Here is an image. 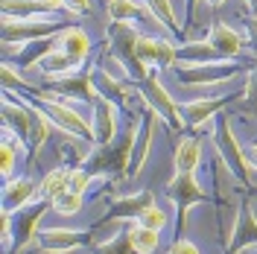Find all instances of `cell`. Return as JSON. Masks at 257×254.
Wrapping results in <instances>:
<instances>
[{
  "label": "cell",
  "mask_w": 257,
  "mask_h": 254,
  "mask_svg": "<svg viewBox=\"0 0 257 254\" xmlns=\"http://www.w3.org/2000/svg\"><path fill=\"white\" fill-rule=\"evenodd\" d=\"M59 47V35H50V38H38V41H30V44H21V53H18V67H30V64H38L50 50Z\"/></svg>",
  "instance_id": "obj_25"
},
{
  "label": "cell",
  "mask_w": 257,
  "mask_h": 254,
  "mask_svg": "<svg viewBox=\"0 0 257 254\" xmlns=\"http://www.w3.org/2000/svg\"><path fill=\"white\" fill-rule=\"evenodd\" d=\"M155 126H158V114L144 102V111H141V129H138V141H135V149H132V167H128V175H138L141 170H144L146 158H149V149H152Z\"/></svg>",
  "instance_id": "obj_14"
},
{
  "label": "cell",
  "mask_w": 257,
  "mask_h": 254,
  "mask_svg": "<svg viewBox=\"0 0 257 254\" xmlns=\"http://www.w3.org/2000/svg\"><path fill=\"white\" fill-rule=\"evenodd\" d=\"M44 3H47V6H53L56 12H59V9H62V6H64V0H44Z\"/></svg>",
  "instance_id": "obj_43"
},
{
  "label": "cell",
  "mask_w": 257,
  "mask_h": 254,
  "mask_svg": "<svg viewBox=\"0 0 257 254\" xmlns=\"http://www.w3.org/2000/svg\"><path fill=\"white\" fill-rule=\"evenodd\" d=\"M64 9L73 15H88L94 12V0H64Z\"/></svg>",
  "instance_id": "obj_38"
},
{
  "label": "cell",
  "mask_w": 257,
  "mask_h": 254,
  "mask_svg": "<svg viewBox=\"0 0 257 254\" xmlns=\"http://www.w3.org/2000/svg\"><path fill=\"white\" fill-rule=\"evenodd\" d=\"M32 196H35V181L32 178H15L3 187V210L18 213L21 207L30 205Z\"/></svg>",
  "instance_id": "obj_21"
},
{
  "label": "cell",
  "mask_w": 257,
  "mask_h": 254,
  "mask_svg": "<svg viewBox=\"0 0 257 254\" xmlns=\"http://www.w3.org/2000/svg\"><path fill=\"white\" fill-rule=\"evenodd\" d=\"M242 70V64L237 59H216V62H202V64H184L178 67L176 76L181 85H213V82H225L234 79Z\"/></svg>",
  "instance_id": "obj_9"
},
{
  "label": "cell",
  "mask_w": 257,
  "mask_h": 254,
  "mask_svg": "<svg viewBox=\"0 0 257 254\" xmlns=\"http://www.w3.org/2000/svg\"><path fill=\"white\" fill-rule=\"evenodd\" d=\"M35 67L41 70V76H50V73H70V70H79L82 62H76L73 56H67L62 47H56V50H50Z\"/></svg>",
  "instance_id": "obj_26"
},
{
  "label": "cell",
  "mask_w": 257,
  "mask_h": 254,
  "mask_svg": "<svg viewBox=\"0 0 257 254\" xmlns=\"http://www.w3.org/2000/svg\"><path fill=\"white\" fill-rule=\"evenodd\" d=\"M120 105L105 99V96H96L94 99V120H91V129H94V143L102 146L117 138V117H120Z\"/></svg>",
  "instance_id": "obj_13"
},
{
  "label": "cell",
  "mask_w": 257,
  "mask_h": 254,
  "mask_svg": "<svg viewBox=\"0 0 257 254\" xmlns=\"http://www.w3.org/2000/svg\"><path fill=\"white\" fill-rule=\"evenodd\" d=\"M205 3H208V6H213V9H219V6H222L225 0H205Z\"/></svg>",
  "instance_id": "obj_44"
},
{
  "label": "cell",
  "mask_w": 257,
  "mask_h": 254,
  "mask_svg": "<svg viewBox=\"0 0 257 254\" xmlns=\"http://www.w3.org/2000/svg\"><path fill=\"white\" fill-rule=\"evenodd\" d=\"M82 202H85V196L76 190H64L62 196H56L53 199V210L56 213H62V216H76L82 210Z\"/></svg>",
  "instance_id": "obj_32"
},
{
  "label": "cell",
  "mask_w": 257,
  "mask_h": 254,
  "mask_svg": "<svg viewBox=\"0 0 257 254\" xmlns=\"http://www.w3.org/2000/svg\"><path fill=\"white\" fill-rule=\"evenodd\" d=\"M254 245H257V216L248 205H242L240 213H237V222H234L231 242H228L225 254H240V251L254 248Z\"/></svg>",
  "instance_id": "obj_15"
},
{
  "label": "cell",
  "mask_w": 257,
  "mask_h": 254,
  "mask_svg": "<svg viewBox=\"0 0 257 254\" xmlns=\"http://www.w3.org/2000/svg\"><path fill=\"white\" fill-rule=\"evenodd\" d=\"M27 102L38 105L56 126L62 129L64 135H70V138H76V141H82V143H94V129H91V123H88L76 108H70L64 99H56V96L32 88V91H27Z\"/></svg>",
  "instance_id": "obj_2"
},
{
  "label": "cell",
  "mask_w": 257,
  "mask_h": 254,
  "mask_svg": "<svg viewBox=\"0 0 257 254\" xmlns=\"http://www.w3.org/2000/svg\"><path fill=\"white\" fill-rule=\"evenodd\" d=\"M176 173H196L199 170V164H202V143L196 135H184L176 146Z\"/></svg>",
  "instance_id": "obj_18"
},
{
  "label": "cell",
  "mask_w": 257,
  "mask_h": 254,
  "mask_svg": "<svg viewBox=\"0 0 257 254\" xmlns=\"http://www.w3.org/2000/svg\"><path fill=\"white\" fill-rule=\"evenodd\" d=\"M152 205H155V193L152 190H135V193H128V196H117V199H111L105 216L94 225V231L111 228V225L123 222V219H141V213Z\"/></svg>",
  "instance_id": "obj_10"
},
{
  "label": "cell",
  "mask_w": 257,
  "mask_h": 254,
  "mask_svg": "<svg viewBox=\"0 0 257 254\" xmlns=\"http://www.w3.org/2000/svg\"><path fill=\"white\" fill-rule=\"evenodd\" d=\"M231 102H234L231 96H222V99H193V102L178 105V111H181L184 126H202V123H208V120H216Z\"/></svg>",
  "instance_id": "obj_16"
},
{
  "label": "cell",
  "mask_w": 257,
  "mask_h": 254,
  "mask_svg": "<svg viewBox=\"0 0 257 254\" xmlns=\"http://www.w3.org/2000/svg\"><path fill=\"white\" fill-rule=\"evenodd\" d=\"M251 190H254V196H257V187H251Z\"/></svg>",
  "instance_id": "obj_46"
},
{
  "label": "cell",
  "mask_w": 257,
  "mask_h": 254,
  "mask_svg": "<svg viewBox=\"0 0 257 254\" xmlns=\"http://www.w3.org/2000/svg\"><path fill=\"white\" fill-rule=\"evenodd\" d=\"M208 44L216 50L219 59H240L242 47H245V38L237 30H231L228 24H213L208 32Z\"/></svg>",
  "instance_id": "obj_17"
},
{
  "label": "cell",
  "mask_w": 257,
  "mask_h": 254,
  "mask_svg": "<svg viewBox=\"0 0 257 254\" xmlns=\"http://www.w3.org/2000/svg\"><path fill=\"white\" fill-rule=\"evenodd\" d=\"M91 242V234L85 231H73V228H47V231H38V245L44 254H67L76 251L82 245Z\"/></svg>",
  "instance_id": "obj_12"
},
{
  "label": "cell",
  "mask_w": 257,
  "mask_h": 254,
  "mask_svg": "<svg viewBox=\"0 0 257 254\" xmlns=\"http://www.w3.org/2000/svg\"><path fill=\"white\" fill-rule=\"evenodd\" d=\"M245 32H248L251 53H254V59H257V15H248V18H245Z\"/></svg>",
  "instance_id": "obj_41"
},
{
  "label": "cell",
  "mask_w": 257,
  "mask_h": 254,
  "mask_svg": "<svg viewBox=\"0 0 257 254\" xmlns=\"http://www.w3.org/2000/svg\"><path fill=\"white\" fill-rule=\"evenodd\" d=\"M94 85H96V94H99V96H105V99L117 102L120 108H126V105H128V88L123 85V79L111 76L108 70L94 67Z\"/></svg>",
  "instance_id": "obj_19"
},
{
  "label": "cell",
  "mask_w": 257,
  "mask_h": 254,
  "mask_svg": "<svg viewBox=\"0 0 257 254\" xmlns=\"http://www.w3.org/2000/svg\"><path fill=\"white\" fill-rule=\"evenodd\" d=\"M248 6H251V9H254V15H257V0H248Z\"/></svg>",
  "instance_id": "obj_45"
},
{
  "label": "cell",
  "mask_w": 257,
  "mask_h": 254,
  "mask_svg": "<svg viewBox=\"0 0 257 254\" xmlns=\"http://www.w3.org/2000/svg\"><path fill=\"white\" fill-rule=\"evenodd\" d=\"M50 129H53V120L38 105H32V126H30V138H27V143H30V161H35V155L41 152V146L50 141Z\"/></svg>",
  "instance_id": "obj_22"
},
{
  "label": "cell",
  "mask_w": 257,
  "mask_h": 254,
  "mask_svg": "<svg viewBox=\"0 0 257 254\" xmlns=\"http://www.w3.org/2000/svg\"><path fill=\"white\" fill-rule=\"evenodd\" d=\"M3 18H38V15H53L56 9L47 6L44 0H3Z\"/></svg>",
  "instance_id": "obj_24"
},
{
  "label": "cell",
  "mask_w": 257,
  "mask_h": 254,
  "mask_svg": "<svg viewBox=\"0 0 257 254\" xmlns=\"http://www.w3.org/2000/svg\"><path fill=\"white\" fill-rule=\"evenodd\" d=\"M187 3V18H184V35H190L193 27H196V6H199V0H184Z\"/></svg>",
  "instance_id": "obj_40"
},
{
  "label": "cell",
  "mask_w": 257,
  "mask_h": 254,
  "mask_svg": "<svg viewBox=\"0 0 257 254\" xmlns=\"http://www.w3.org/2000/svg\"><path fill=\"white\" fill-rule=\"evenodd\" d=\"M41 91H50V96L56 99H82L88 105H94L96 94V85H94V70H70V73H50L44 76V88Z\"/></svg>",
  "instance_id": "obj_6"
},
{
  "label": "cell",
  "mask_w": 257,
  "mask_h": 254,
  "mask_svg": "<svg viewBox=\"0 0 257 254\" xmlns=\"http://www.w3.org/2000/svg\"><path fill=\"white\" fill-rule=\"evenodd\" d=\"M138 222L146 225V228H152V231H161V228L167 225V213H164L158 205H152V207H146L144 213H141V219H138Z\"/></svg>",
  "instance_id": "obj_36"
},
{
  "label": "cell",
  "mask_w": 257,
  "mask_h": 254,
  "mask_svg": "<svg viewBox=\"0 0 257 254\" xmlns=\"http://www.w3.org/2000/svg\"><path fill=\"white\" fill-rule=\"evenodd\" d=\"M138 129H141V123L132 120L128 129L120 135V138L102 143L96 152H91L88 158H82L85 170H88L91 175H114V178H126L128 167H132V149H135V141H138Z\"/></svg>",
  "instance_id": "obj_1"
},
{
  "label": "cell",
  "mask_w": 257,
  "mask_h": 254,
  "mask_svg": "<svg viewBox=\"0 0 257 254\" xmlns=\"http://www.w3.org/2000/svg\"><path fill=\"white\" fill-rule=\"evenodd\" d=\"M242 105L248 114H257V62L248 67V76H245V91H242Z\"/></svg>",
  "instance_id": "obj_34"
},
{
  "label": "cell",
  "mask_w": 257,
  "mask_h": 254,
  "mask_svg": "<svg viewBox=\"0 0 257 254\" xmlns=\"http://www.w3.org/2000/svg\"><path fill=\"white\" fill-rule=\"evenodd\" d=\"M138 27L135 24H120V21H111V27H108V44L105 47L114 53V59L126 67L128 79L135 82H144L149 73H152V67H146L141 59H138Z\"/></svg>",
  "instance_id": "obj_3"
},
{
  "label": "cell",
  "mask_w": 257,
  "mask_h": 254,
  "mask_svg": "<svg viewBox=\"0 0 257 254\" xmlns=\"http://www.w3.org/2000/svg\"><path fill=\"white\" fill-rule=\"evenodd\" d=\"M70 175H73V167H56V170H50L44 175V181H41V196L53 202L56 196L70 190Z\"/></svg>",
  "instance_id": "obj_28"
},
{
  "label": "cell",
  "mask_w": 257,
  "mask_h": 254,
  "mask_svg": "<svg viewBox=\"0 0 257 254\" xmlns=\"http://www.w3.org/2000/svg\"><path fill=\"white\" fill-rule=\"evenodd\" d=\"M170 254H202V251H199V248H196V242H190L187 237H178L176 242H173Z\"/></svg>",
  "instance_id": "obj_39"
},
{
  "label": "cell",
  "mask_w": 257,
  "mask_h": 254,
  "mask_svg": "<svg viewBox=\"0 0 257 254\" xmlns=\"http://www.w3.org/2000/svg\"><path fill=\"white\" fill-rule=\"evenodd\" d=\"M59 47L67 56H73L76 62L85 64V59L91 56V38H88V32L82 30V27H64L59 32Z\"/></svg>",
  "instance_id": "obj_20"
},
{
  "label": "cell",
  "mask_w": 257,
  "mask_h": 254,
  "mask_svg": "<svg viewBox=\"0 0 257 254\" xmlns=\"http://www.w3.org/2000/svg\"><path fill=\"white\" fill-rule=\"evenodd\" d=\"M167 196L178 210V234H184V216L196 202H210L208 190L196 181V173H176L167 181Z\"/></svg>",
  "instance_id": "obj_8"
},
{
  "label": "cell",
  "mask_w": 257,
  "mask_h": 254,
  "mask_svg": "<svg viewBox=\"0 0 257 254\" xmlns=\"http://www.w3.org/2000/svg\"><path fill=\"white\" fill-rule=\"evenodd\" d=\"M50 207H53V202L50 199H38V202H32V205L21 207L18 213H12L15 216V251H27L30 248L32 239H38V222L44 219V213H47Z\"/></svg>",
  "instance_id": "obj_11"
},
{
  "label": "cell",
  "mask_w": 257,
  "mask_h": 254,
  "mask_svg": "<svg viewBox=\"0 0 257 254\" xmlns=\"http://www.w3.org/2000/svg\"><path fill=\"white\" fill-rule=\"evenodd\" d=\"M67 24L59 21L56 15H38V18H3V47H15V44H30L38 38L59 35Z\"/></svg>",
  "instance_id": "obj_5"
},
{
  "label": "cell",
  "mask_w": 257,
  "mask_h": 254,
  "mask_svg": "<svg viewBox=\"0 0 257 254\" xmlns=\"http://www.w3.org/2000/svg\"><path fill=\"white\" fill-rule=\"evenodd\" d=\"M158 44L161 38H152V35H138V59L146 64V67H158Z\"/></svg>",
  "instance_id": "obj_33"
},
{
  "label": "cell",
  "mask_w": 257,
  "mask_h": 254,
  "mask_svg": "<svg viewBox=\"0 0 257 254\" xmlns=\"http://www.w3.org/2000/svg\"><path fill=\"white\" fill-rule=\"evenodd\" d=\"M15 88H18V91H32L30 82L24 79L15 67L6 62V64H3V91H15Z\"/></svg>",
  "instance_id": "obj_35"
},
{
  "label": "cell",
  "mask_w": 257,
  "mask_h": 254,
  "mask_svg": "<svg viewBox=\"0 0 257 254\" xmlns=\"http://www.w3.org/2000/svg\"><path fill=\"white\" fill-rule=\"evenodd\" d=\"M91 178L94 175L88 173L85 167H73V175H70V190H76V193H88V187H91Z\"/></svg>",
  "instance_id": "obj_37"
},
{
  "label": "cell",
  "mask_w": 257,
  "mask_h": 254,
  "mask_svg": "<svg viewBox=\"0 0 257 254\" xmlns=\"http://www.w3.org/2000/svg\"><path fill=\"white\" fill-rule=\"evenodd\" d=\"M138 88H141V102H146L152 111L158 114L161 120L170 126V132L181 135V132H184V120H181V111H178V105L173 102L170 91L161 85L158 73L152 70V73H149L144 82H138Z\"/></svg>",
  "instance_id": "obj_7"
},
{
  "label": "cell",
  "mask_w": 257,
  "mask_h": 254,
  "mask_svg": "<svg viewBox=\"0 0 257 254\" xmlns=\"http://www.w3.org/2000/svg\"><path fill=\"white\" fill-rule=\"evenodd\" d=\"M94 251L96 254H135V251H132V242H128V228L114 231L105 242H96Z\"/></svg>",
  "instance_id": "obj_31"
},
{
  "label": "cell",
  "mask_w": 257,
  "mask_h": 254,
  "mask_svg": "<svg viewBox=\"0 0 257 254\" xmlns=\"http://www.w3.org/2000/svg\"><path fill=\"white\" fill-rule=\"evenodd\" d=\"M245 158H248V164H251V170H257V141L245 149Z\"/></svg>",
  "instance_id": "obj_42"
},
{
  "label": "cell",
  "mask_w": 257,
  "mask_h": 254,
  "mask_svg": "<svg viewBox=\"0 0 257 254\" xmlns=\"http://www.w3.org/2000/svg\"><path fill=\"white\" fill-rule=\"evenodd\" d=\"M24 149V141L18 138L15 132H6V138H3V161H0V170H3V178H9L12 170H15L18 164V152Z\"/></svg>",
  "instance_id": "obj_30"
},
{
  "label": "cell",
  "mask_w": 257,
  "mask_h": 254,
  "mask_svg": "<svg viewBox=\"0 0 257 254\" xmlns=\"http://www.w3.org/2000/svg\"><path fill=\"white\" fill-rule=\"evenodd\" d=\"M108 18H111V21H120V24H132V21H141V18L155 21L152 15H146L135 0H108ZM155 24H158V21H155Z\"/></svg>",
  "instance_id": "obj_29"
},
{
  "label": "cell",
  "mask_w": 257,
  "mask_h": 254,
  "mask_svg": "<svg viewBox=\"0 0 257 254\" xmlns=\"http://www.w3.org/2000/svg\"><path fill=\"white\" fill-rule=\"evenodd\" d=\"M213 146H216L222 164L228 167V173L234 175L242 187H251V164H248L245 149L240 146L234 129H231L228 114H219V117H216V126H213Z\"/></svg>",
  "instance_id": "obj_4"
},
{
  "label": "cell",
  "mask_w": 257,
  "mask_h": 254,
  "mask_svg": "<svg viewBox=\"0 0 257 254\" xmlns=\"http://www.w3.org/2000/svg\"><path fill=\"white\" fill-rule=\"evenodd\" d=\"M128 242H132L135 254H155L161 245V231H152V228H146L135 219L128 225Z\"/></svg>",
  "instance_id": "obj_23"
},
{
  "label": "cell",
  "mask_w": 257,
  "mask_h": 254,
  "mask_svg": "<svg viewBox=\"0 0 257 254\" xmlns=\"http://www.w3.org/2000/svg\"><path fill=\"white\" fill-rule=\"evenodd\" d=\"M146 9H149V15L155 18L158 24H164V30L170 32V35H176V38H184V30L178 27L176 21V9H173V0H144Z\"/></svg>",
  "instance_id": "obj_27"
}]
</instances>
